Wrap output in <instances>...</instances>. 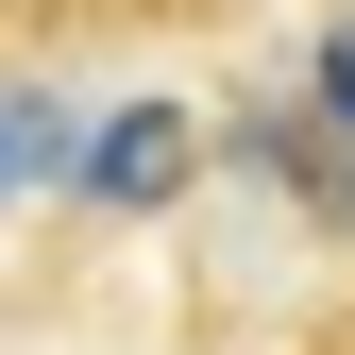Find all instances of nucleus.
<instances>
[{
    "instance_id": "obj_3",
    "label": "nucleus",
    "mask_w": 355,
    "mask_h": 355,
    "mask_svg": "<svg viewBox=\"0 0 355 355\" xmlns=\"http://www.w3.org/2000/svg\"><path fill=\"white\" fill-rule=\"evenodd\" d=\"M51 169H68V102H51V85H0V203L51 187Z\"/></svg>"
},
{
    "instance_id": "obj_2",
    "label": "nucleus",
    "mask_w": 355,
    "mask_h": 355,
    "mask_svg": "<svg viewBox=\"0 0 355 355\" xmlns=\"http://www.w3.org/2000/svg\"><path fill=\"white\" fill-rule=\"evenodd\" d=\"M254 169H271V187L322 220V237H355V136H338L322 102H304V119H254Z\"/></svg>"
},
{
    "instance_id": "obj_4",
    "label": "nucleus",
    "mask_w": 355,
    "mask_h": 355,
    "mask_svg": "<svg viewBox=\"0 0 355 355\" xmlns=\"http://www.w3.org/2000/svg\"><path fill=\"white\" fill-rule=\"evenodd\" d=\"M304 102H322V119H338V136H355V17L322 34V85H304Z\"/></svg>"
},
{
    "instance_id": "obj_1",
    "label": "nucleus",
    "mask_w": 355,
    "mask_h": 355,
    "mask_svg": "<svg viewBox=\"0 0 355 355\" xmlns=\"http://www.w3.org/2000/svg\"><path fill=\"white\" fill-rule=\"evenodd\" d=\"M187 169H203V119H187V102H119L102 136H68V187L102 203V220H153V203H187Z\"/></svg>"
}]
</instances>
